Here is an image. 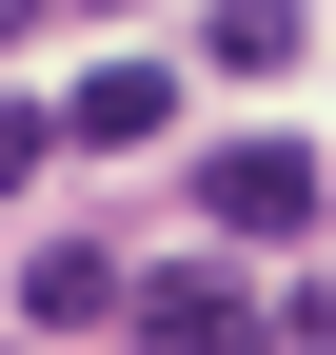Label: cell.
<instances>
[{"mask_svg":"<svg viewBox=\"0 0 336 355\" xmlns=\"http://www.w3.org/2000/svg\"><path fill=\"white\" fill-rule=\"evenodd\" d=\"M198 217H218V237H297V217H317V158L297 139H218V158H198Z\"/></svg>","mask_w":336,"mask_h":355,"instance_id":"cell-1","label":"cell"},{"mask_svg":"<svg viewBox=\"0 0 336 355\" xmlns=\"http://www.w3.org/2000/svg\"><path fill=\"white\" fill-rule=\"evenodd\" d=\"M158 119H178V79H158V60H99V79L60 99V139H79V158H139Z\"/></svg>","mask_w":336,"mask_h":355,"instance_id":"cell-2","label":"cell"},{"mask_svg":"<svg viewBox=\"0 0 336 355\" xmlns=\"http://www.w3.org/2000/svg\"><path fill=\"white\" fill-rule=\"evenodd\" d=\"M139 355H258V296L237 277H158L139 296Z\"/></svg>","mask_w":336,"mask_h":355,"instance_id":"cell-3","label":"cell"},{"mask_svg":"<svg viewBox=\"0 0 336 355\" xmlns=\"http://www.w3.org/2000/svg\"><path fill=\"white\" fill-rule=\"evenodd\" d=\"M119 316V257L99 237H40V277H20V336H99Z\"/></svg>","mask_w":336,"mask_h":355,"instance_id":"cell-4","label":"cell"},{"mask_svg":"<svg viewBox=\"0 0 336 355\" xmlns=\"http://www.w3.org/2000/svg\"><path fill=\"white\" fill-rule=\"evenodd\" d=\"M198 60H218V79H277V60H297V0H218Z\"/></svg>","mask_w":336,"mask_h":355,"instance_id":"cell-5","label":"cell"},{"mask_svg":"<svg viewBox=\"0 0 336 355\" xmlns=\"http://www.w3.org/2000/svg\"><path fill=\"white\" fill-rule=\"evenodd\" d=\"M40 158H60V119H40V99H0V198H20Z\"/></svg>","mask_w":336,"mask_h":355,"instance_id":"cell-6","label":"cell"},{"mask_svg":"<svg viewBox=\"0 0 336 355\" xmlns=\"http://www.w3.org/2000/svg\"><path fill=\"white\" fill-rule=\"evenodd\" d=\"M99 20H119V0H99Z\"/></svg>","mask_w":336,"mask_h":355,"instance_id":"cell-7","label":"cell"}]
</instances>
